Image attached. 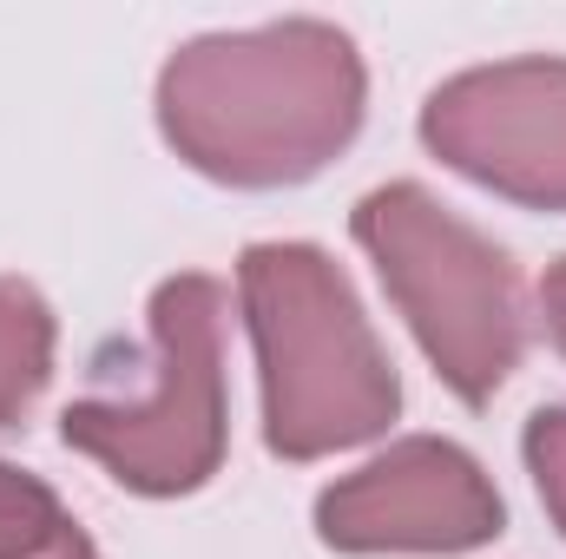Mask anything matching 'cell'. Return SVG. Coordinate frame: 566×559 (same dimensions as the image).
<instances>
[{"label": "cell", "mask_w": 566, "mask_h": 559, "mask_svg": "<svg viewBox=\"0 0 566 559\" xmlns=\"http://www.w3.org/2000/svg\"><path fill=\"white\" fill-rule=\"evenodd\" d=\"M363 53L329 20L205 33L158 73V126L185 165L224 184H296L363 126Z\"/></svg>", "instance_id": "cell-1"}, {"label": "cell", "mask_w": 566, "mask_h": 559, "mask_svg": "<svg viewBox=\"0 0 566 559\" xmlns=\"http://www.w3.org/2000/svg\"><path fill=\"white\" fill-rule=\"evenodd\" d=\"M238 289L264 369L271 454L316 461L396 421V369L349 277L316 244H251L238 264Z\"/></svg>", "instance_id": "cell-2"}, {"label": "cell", "mask_w": 566, "mask_h": 559, "mask_svg": "<svg viewBox=\"0 0 566 559\" xmlns=\"http://www.w3.org/2000/svg\"><path fill=\"white\" fill-rule=\"evenodd\" d=\"M356 244L461 402H488L521 362V283L501 244L434 204L422 184H382L356 204Z\"/></svg>", "instance_id": "cell-3"}, {"label": "cell", "mask_w": 566, "mask_h": 559, "mask_svg": "<svg viewBox=\"0 0 566 559\" xmlns=\"http://www.w3.org/2000/svg\"><path fill=\"white\" fill-rule=\"evenodd\" d=\"M151 349L145 402H73L60 434L133 494H191L224 461V289L211 277L158 283Z\"/></svg>", "instance_id": "cell-4"}, {"label": "cell", "mask_w": 566, "mask_h": 559, "mask_svg": "<svg viewBox=\"0 0 566 559\" xmlns=\"http://www.w3.org/2000/svg\"><path fill=\"white\" fill-rule=\"evenodd\" d=\"M422 139L474 184L566 211V60H501L428 93Z\"/></svg>", "instance_id": "cell-5"}, {"label": "cell", "mask_w": 566, "mask_h": 559, "mask_svg": "<svg viewBox=\"0 0 566 559\" xmlns=\"http://www.w3.org/2000/svg\"><path fill=\"white\" fill-rule=\"evenodd\" d=\"M316 534L336 553H461L501 534V494L474 454L416 434L336 481L316 500Z\"/></svg>", "instance_id": "cell-6"}, {"label": "cell", "mask_w": 566, "mask_h": 559, "mask_svg": "<svg viewBox=\"0 0 566 559\" xmlns=\"http://www.w3.org/2000/svg\"><path fill=\"white\" fill-rule=\"evenodd\" d=\"M53 376V309L20 277H0V428L33 409Z\"/></svg>", "instance_id": "cell-7"}, {"label": "cell", "mask_w": 566, "mask_h": 559, "mask_svg": "<svg viewBox=\"0 0 566 559\" xmlns=\"http://www.w3.org/2000/svg\"><path fill=\"white\" fill-rule=\"evenodd\" d=\"M66 527H73V520L60 514L53 487H40L33 474H20V467H7V461H0V559L53 553Z\"/></svg>", "instance_id": "cell-8"}, {"label": "cell", "mask_w": 566, "mask_h": 559, "mask_svg": "<svg viewBox=\"0 0 566 559\" xmlns=\"http://www.w3.org/2000/svg\"><path fill=\"white\" fill-rule=\"evenodd\" d=\"M527 467H534V487H541L547 514L566 534V409H541L527 421Z\"/></svg>", "instance_id": "cell-9"}, {"label": "cell", "mask_w": 566, "mask_h": 559, "mask_svg": "<svg viewBox=\"0 0 566 559\" xmlns=\"http://www.w3.org/2000/svg\"><path fill=\"white\" fill-rule=\"evenodd\" d=\"M541 309H547V329H554V342L566 349V257L541 277Z\"/></svg>", "instance_id": "cell-10"}, {"label": "cell", "mask_w": 566, "mask_h": 559, "mask_svg": "<svg viewBox=\"0 0 566 559\" xmlns=\"http://www.w3.org/2000/svg\"><path fill=\"white\" fill-rule=\"evenodd\" d=\"M46 559H99V553H93V540H86L80 527H66V534H60V547H53Z\"/></svg>", "instance_id": "cell-11"}]
</instances>
